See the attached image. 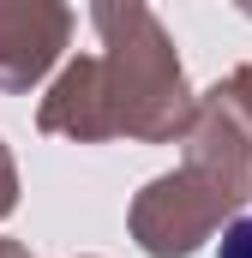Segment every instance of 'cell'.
<instances>
[{"label": "cell", "mask_w": 252, "mask_h": 258, "mask_svg": "<svg viewBox=\"0 0 252 258\" xmlns=\"http://www.w3.org/2000/svg\"><path fill=\"white\" fill-rule=\"evenodd\" d=\"M216 258H252V216H240V222H234V228L222 234Z\"/></svg>", "instance_id": "obj_1"}]
</instances>
